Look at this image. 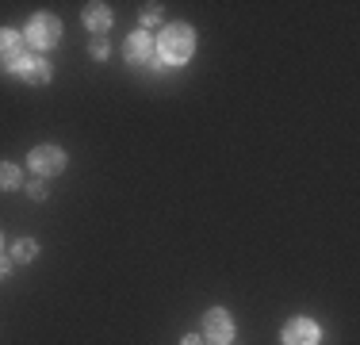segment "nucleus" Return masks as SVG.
<instances>
[{
    "instance_id": "39448f33",
    "label": "nucleus",
    "mask_w": 360,
    "mask_h": 345,
    "mask_svg": "<svg viewBox=\"0 0 360 345\" xmlns=\"http://www.w3.org/2000/svg\"><path fill=\"white\" fill-rule=\"evenodd\" d=\"M31 169L39 177H58L65 169V153L58 146H39V150H31Z\"/></svg>"
},
{
    "instance_id": "6e6552de",
    "label": "nucleus",
    "mask_w": 360,
    "mask_h": 345,
    "mask_svg": "<svg viewBox=\"0 0 360 345\" xmlns=\"http://www.w3.org/2000/svg\"><path fill=\"white\" fill-rule=\"evenodd\" d=\"M84 27L89 31H108L111 27V12L104 4H89L84 8Z\"/></svg>"
},
{
    "instance_id": "4468645a",
    "label": "nucleus",
    "mask_w": 360,
    "mask_h": 345,
    "mask_svg": "<svg viewBox=\"0 0 360 345\" xmlns=\"http://www.w3.org/2000/svg\"><path fill=\"white\" fill-rule=\"evenodd\" d=\"M8 269H12V265H8V261H0V280L8 276Z\"/></svg>"
},
{
    "instance_id": "f03ea898",
    "label": "nucleus",
    "mask_w": 360,
    "mask_h": 345,
    "mask_svg": "<svg viewBox=\"0 0 360 345\" xmlns=\"http://www.w3.org/2000/svg\"><path fill=\"white\" fill-rule=\"evenodd\" d=\"M27 39H31V46L50 50V46H58V39H62V23H58L54 15H35V20L27 23Z\"/></svg>"
},
{
    "instance_id": "7ed1b4c3",
    "label": "nucleus",
    "mask_w": 360,
    "mask_h": 345,
    "mask_svg": "<svg viewBox=\"0 0 360 345\" xmlns=\"http://www.w3.org/2000/svg\"><path fill=\"white\" fill-rule=\"evenodd\" d=\"M0 62L8 69H23L27 65V39L15 31H0Z\"/></svg>"
},
{
    "instance_id": "9b49d317",
    "label": "nucleus",
    "mask_w": 360,
    "mask_h": 345,
    "mask_svg": "<svg viewBox=\"0 0 360 345\" xmlns=\"http://www.w3.org/2000/svg\"><path fill=\"white\" fill-rule=\"evenodd\" d=\"M20 184V169L12 161H0V188H15Z\"/></svg>"
},
{
    "instance_id": "423d86ee",
    "label": "nucleus",
    "mask_w": 360,
    "mask_h": 345,
    "mask_svg": "<svg viewBox=\"0 0 360 345\" xmlns=\"http://www.w3.org/2000/svg\"><path fill=\"white\" fill-rule=\"evenodd\" d=\"M284 345H319V326L311 318H291L284 326Z\"/></svg>"
},
{
    "instance_id": "f8f14e48",
    "label": "nucleus",
    "mask_w": 360,
    "mask_h": 345,
    "mask_svg": "<svg viewBox=\"0 0 360 345\" xmlns=\"http://www.w3.org/2000/svg\"><path fill=\"white\" fill-rule=\"evenodd\" d=\"M31 200H46V184H42V180H31Z\"/></svg>"
},
{
    "instance_id": "20e7f679",
    "label": "nucleus",
    "mask_w": 360,
    "mask_h": 345,
    "mask_svg": "<svg viewBox=\"0 0 360 345\" xmlns=\"http://www.w3.org/2000/svg\"><path fill=\"white\" fill-rule=\"evenodd\" d=\"M203 338L207 341H215V345H226L230 338H234V322H230V315L226 310H207L203 315Z\"/></svg>"
},
{
    "instance_id": "ddd939ff",
    "label": "nucleus",
    "mask_w": 360,
    "mask_h": 345,
    "mask_svg": "<svg viewBox=\"0 0 360 345\" xmlns=\"http://www.w3.org/2000/svg\"><path fill=\"white\" fill-rule=\"evenodd\" d=\"M158 15H161V8H142V23H146V27H150V23H158Z\"/></svg>"
},
{
    "instance_id": "0eeeda50",
    "label": "nucleus",
    "mask_w": 360,
    "mask_h": 345,
    "mask_svg": "<svg viewBox=\"0 0 360 345\" xmlns=\"http://www.w3.org/2000/svg\"><path fill=\"white\" fill-rule=\"evenodd\" d=\"M123 54H127V62H150L153 65V39L146 31L131 34V39H127V46H123Z\"/></svg>"
},
{
    "instance_id": "2eb2a0df",
    "label": "nucleus",
    "mask_w": 360,
    "mask_h": 345,
    "mask_svg": "<svg viewBox=\"0 0 360 345\" xmlns=\"http://www.w3.org/2000/svg\"><path fill=\"white\" fill-rule=\"evenodd\" d=\"M184 345H203V338H195V334H192V338H184Z\"/></svg>"
},
{
    "instance_id": "9d476101",
    "label": "nucleus",
    "mask_w": 360,
    "mask_h": 345,
    "mask_svg": "<svg viewBox=\"0 0 360 345\" xmlns=\"http://www.w3.org/2000/svg\"><path fill=\"white\" fill-rule=\"evenodd\" d=\"M35 253H39V246H35L31 238H20V242H15V249H12V257H15V261H31Z\"/></svg>"
},
{
    "instance_id": "1a4fd4ad",
    "label": "nucleus",
    "mask_w": 360,
    "mask_h": 345,
    "mask_svg": "<svg viewBox=\"0 0 360 345\" xmlns=\"http://www.w3.org/2000/svg\"><path fill=\"white\" fill-rule=\"evenodd\" d=\"M20 73L27 77L31 84H46V81H50V65H46V62H27Z\"/></svg>"
},
{
    "instance_id": "f257e3e1",
    "label": "nucleus",
    "mask_w": 360,
    "mask_h": 345,
    "mask_svg": "<svg viewBox=\"0 0 360 345\" xmlns=\"http://www.w3.org/2000/svg\"><path fill=\"white\" fill-rule=\"evenodd\" d=\"M192 50H195L192 27H184V23H169V27L161 31V39H158V58H161V62L184 65L188 58H192Z\"/></svg>"
}]
</instances>
